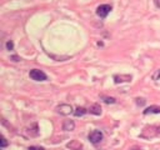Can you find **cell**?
<instances>
[{"mask_svg":"<svg viewBox=\"0 0 160 150\" xmlns=\"http://www.w3.org/2000/svg\"><path fill=\"white\" fill-rule=\"evenodd\" d=\"M29 76L33 80H35V81H45L48 79L46 74L43 70H39V69H33V70H30Z\"/></svg>","mask_w":160,"mask_h":150,"instance_id":"obj_1","label":"cell"},{"mask_svg":"<svg viewBox=\"0 0 160 150\" xmlns=\"http://www.w3.org/2000/svg\"><path fill=\"white\" fill-rule=\"evenodd\" d=\"M89 141L90 143H93V144H98L100 143L101 140H103V133H101L100 130H93L92 133L89 134Z\"/></svg>","mask_w":160,"mask_h":150,"instance_id":"obj_2","label":"cell"},{"mask_svg":"<svg viewBox=\"0 0 160 150\" xmlns=\"http://www.w3.org/2000/svg\"><path fill=\"white\" fill-rule=\"evenodd\" d=\"M110 12H111V5H109V4H103V5H100V6H98V9H97L98 17L103 18V19L106 18V15Z\"/></svg>","mask_w":160,"mask_h":150,"instance_id":"obj_3","label":"cell"},{"mask_svg":"<svg viewBox=\"0 0 160 150\" xmlns=\"http://www.w3.org/2000/svg\"><path fill=\"white\" fill-rule=\"evenodd\" d=\"M55 110H56V112H59L60 115H70L71 112H73L71 105H69V104H60V105H58Z\"/></svg>","mask_w":160,"mask_h":150,"instance_id":"obj_4","label":"cell"},{"mask_svg":"<svg viewBox=\"0 0 160 150\" xmlns=\"http://www.w3.org/2000/svg\"><path fill=\"white\" fill-rule=\"evenodd\" d=\"M133 80L131 75L128 74H120V75H114V83L115 84H123V83H130Z\"/></svg>","mask_w":160,"mask_h":150,"instance_id":"obj_5","label":"cell"},{"mask_svg":"<svg viewBox=\"0 0 160 150\" xmlns=\"http://www.w3.org/2000/svg\"><path fill=\"white\" fill-rule=\"evenodd\" d=\"M66 146L70 149V150H80L83 148V144L80 143L79 140H71L70 143L66 144Z\"/></svg>","mask_w":160,"mask_h":150,"instance_id":"obj_6","label":"cell"},{"mask_svg":"<svg viewBox=\"0 0 160 150\" xmlns=\"http://www.w3.org/2000/svg\"><path fill=\"white\" fill-rule=\"evenodd\" d=\"M74 129H75V123H74L73 120H65L63 124V130L65 131H73Z\"/></svg>","mask_w":160,"mask_h":150,"instance_id":"obj_7","label":"cell"},{"mask_svg":"<svg viewBox=\"0 0 160 150\" xmlns=\"http://www.w3.org/2000/svg\"><path fill=\"white\" fill-rule=\"evenodd\" d=\"M149 114H160V106L156 105H153V106H149L144 110V115H149Z\"/></svg>","mask_w":160,"mask_h":150,"instance_id":"obj_8","label":"cell"},{"mask_svg":"<svg viewBox=\"0 0 160 150\" xmlns=\"http://www.w3.org/2000/svg\"><path fill=\"white\" fill-rule=\"evenodd\" d=\"M88 111L90 112V114H93V115H100L101 114V106L99 104H93L89 108Z\"/></svg>","mask_w":160,"mask_h":150,"instance_id":"obj_9","label":"cell"},{"mask_svg":"<svg viewBox=\"0 0 160 150\" xmlns=\"http://www.w3.org/2000/svg\"><path fill=\"white\" fill-rule=\"evenodd\" d=\"M86 111L88 110L85 109V108H83V106H79V108H76V110L74 111V115H75V116H83Z\"/></svg>","mask_w":160,"mask_h":150,"instance_id":"obj_10","label":"cell"},{"mask_svg":"<svg viewBox=\"0 0 160 150\" xmlns=\"http://www.w3.org/2000/svg\"><path fill=\"white\" fill-rule=\"evenodd\" d=\"M101 99H103L104 103H106V104H115L116 103V99L111 98V96H101Z\"/></svg>","mask_w":160,"mask_h":150,"instance_id":"obj_11","label":"cell"},{"mask_svg":"<svg viewBox=\"0 0 160 150\" xmlns=\"http://www.w3.org/2000/svg\"><path fill=\"white\" fill-rule=\"evenodd\" d=\"M13 49H14V44H13V41H12V40H8V41H6V50L12 51Z\"/></svg>","mask_w":160,"mask_h":150,"instance_id":"obj_12","label":"cell"},{"mask_svg":"<svg viewBox=\"0 0 160 150\" xmlns=\"http://www.w3.org/2000/svg\"><path fill=\"white\" fill-rule=\"evenodd\" d=\"M0 145H1V148H6V146H8V141H6V139H5L4 136H1V141H0Z\"/></svg>","mask_w":160,"mask_h":150,"instance_id":"obj_13","label":"cell"},{"mask_svg":"<svg viewBox=\"0 0 160 150\" xmlns=\"http://www.w3.org/2000/svg\"><path fill=\"white\" fill-rule=\"evenodd\" d=\"M153 80H160V70H156L153 75Z\"/></svg>","mask_w":160,"mask_h":150,"instance_id":"obj_14","label":"cell"},{"mask_svg":"<svg viewBox=\"0 0 160 150\" xmlns=\"http://www.w3.org/2000/svg\"><path fill=\"white\" fill-rule=\"evenodd\" d=\"M135 100H136V104L140 105V106H143L144 104H145V100H144V99H139V98H138V99H135Z\"/></svg>","mask_w":160,"mask_h":150,"instance_id":"obj_15","label":"cell"},{"mask_svg":"<svg viewBox=\"0 0 160 150\" xmlns=\"http://www.w3.org/2000/svg\"><path fill=\"white\" fill-rule=\"evenodd\" d=\"M28 150H45V149L41 146H29Z\"/></svg>","mask_w":160,"mask_h":150,"instance_id":"obj_16","label":"cell"},{"mask_svg":"<svg viewBox=\"0 0 160 150\" xmlns=\"http://www.w3.org/2000/svg\"><path fill=\"white\" fill-rule=\"evenodd\" d=\"M154 4H155V6L160 9V0H154Z\"/></svg>","mask_w":160,"mask_h":150,"instance_id":"obj_17","label":"cell"},{"mask_svg":"<svg viewBox=\"0 0 160 150\" xmlns=\"http://www.w3.org/2000/svg\"><path fill=\"white\" fill-rule=\"evenodd\" d=\"M13 60H14V61H19V60H20V59H19L18 56H13Z\"/></svg>","mask_w":160,"mask_h":150,"instance_id":"obj_18","label":"cell"}]
</instances>
